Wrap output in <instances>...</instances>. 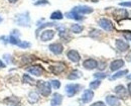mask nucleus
Instances as JSON below:
<instances>
[{"instance_id":"obj_24","label":"nucleus","mask_w":131,"mask_h":106,"mask_svg":"<svg viewBox=\"0 0 131 106\" xmlns=\"http://www.w3.org/2000/svg\"><path fill=\"white\" fill-rule=\"evenodd\" d=\"M63 18H64L63 13H62L61 11H59V10L52 12L51 15H50V19H52V20H61V19H63Z\"/></svg>"},{"instance_id":"obj_38","label":"nucleus","mask_w":131,"mask_h":106,"mask_svg":"<svg viewBox=\"0 0 131 106\" xmlns=\"http://www.w3.org/2000/svg\"><path fill=\"white\" fill-rule=\"evenodd\" d=\"M0 68H5V64L0 60Z\"/></svg>"},{"instance_id":"obj_1","label":"nucleus","mask_w":131,"mask_h":106,"mask_svg":"<svg viewBox=\"0 0 131 106\" xmlns=\"http://www.w3.org/2000/svg\"><path fill=\"white\" fill-rule=\"evenodd\" d=\"M36 87L38 89V92L45 96V97H48L49 95H50L51 93V85L49 82H46V81H37L36 82Z\"/></svg>"},{"instance_id":"obj_17","label":"nucleus","mask_w":131,"mask_h":106,"mask_svg":"<svg viewBox=\"0 0 131 106\" xmlns=\"http://www.w3.org/2000/svg\"><path fill=\"white\" fill-rule=\"evenodd\" d=\"M62 102H63V95L59 93H54L50 100V106H59L62 104Z\"/></svg>"},{"instance_id":"obj_11","label":"nucleus","mask_w":131,"mask_h":106,"mask_svg":"<svg viewBox=\"0 0 131 106\" xmlns=\"http://www.w3.org/2000/svg\"><path fill=\"white\" fill-rule=\"evenodd\" d=\"M67 57H68V59H69L71 62H73V63H79L80 60H81L80 54L78 53L77 51H75V50L69 51V52L67 53Z\"/></svg>"},{"instance_id":"obj_9","label":"nucleus","mask_w":131,"mask_h":106,"mask_svg":"<svg viewBox=\"0 0 131 106\" xmlns=\"http://www.w3.org/2000/svg\"><path fill=\"white\" fill-rule=\"evenodd\" d=\"M49 51L51 53H53L54 55H61L64 52V46L60 43H53L51 45H49Z\"/></svg>"},{"instance_id":"obj_30","label":"nucleus","mask_w":131,"mask_h":106,"mask_svg":"<svg viewBox=\"0 0 131 106\" xmlns=\"http://www.w3.org/2000/svg\"><path fill=\"white\" fill-rule=\"evenodd\" d=\"M106 77H107V74L106 73H96V74H94V78H97L99 80L104 79Z\"/></svg>"},{"instance_id":"obj_25","label":"nucleus","mask_w":131,"mask_h":106,"mask_svg":"<svg viewBox=\"0 0 131 106\" xmlns=\"http://www.w3.org/2000/svg\"><path fill=\"white\" fill-rule=\"evenodd\" d=\"M22 82L23 83H25V84H34L35 82H34V79L31 78L29 75H27V74H25V75H23L22 76Z\"/></svg>"},{"instance_id":"obj_4","label":"nucleus","mask_w":131,"mask_h":106,"mask_svg":"<svg viewBox=\"0 0 131 106\" xmlns=\"http://www.w3.org/2000/svg\"><path fill=\"white\" fill-rule=\"evenodd\" d=\"M98 24L101 28H103L106 31H112L114 29V26H113L112 21L110 19H108V18H101L99 20Z\"/></svg>"},{"instance_id":"obj_33","label":"nucleus","mask_w":131,"mask_h":106,"mask_svg":"<svg viewBox=\"0 0 131 106\" xmlns=\"http://www.w3.org/2000/svg\"><path fill=\"white\" fill-rule=\"evenodd\" d=\"M90 106H106V104H105L103 101H97V102L93 103L92 105H90Z\"/></svg>"},{"instance_id":"obj_21","label":"nucleus","mask_w":131,"mask_h":106,"mask_svg":"<svg viewBox=\"0 0 131 106\" xmlns=\"http://www.w3.org/2000/svg\"><path fill=\"white\" fill-rule=\"evenodd\" d=\"M70 30H71L72 33H74V34H81L83 30H84V26L81 25V24L75 23V24H72V25H71Z\"/></svg>"},{"instance_id":"obj_13","label":"nucleus","mask_w":131,"mask_h":106,"mask_svg":"<svg viewBox=\"0 0 131 106\" xmlns=\"http://www.w3.org/2000/svg\"><path fill=\"white\" fill-rule=\"evenodd\" d=\"M114 92L117 94L118 97L125 99L127 97V89H125V87L123 85H118L114 88Z\"/></svg>"},{"instance_id":"obj_20","label":"nucleus","mask_w":131,"mask_h":106,"mask_svg":"<svg viewBox=\"0 0 131 106\" xmlns=\"http://www.w3.org/2000/svg\"><path fill=\"white\" fill-rule=\"evenodd\" d=\"M82 77V72H80L79 70H74L72 71L69 75H68V79L69 80H76Z\"/></svg>"},{"instance_id":"obj_31","label":"nucleus","mask_w":131,"mask_h":106,"mask_svg":"<svg viewBox=\"0 0 131 106\" xmlns=\"http://www.w3.org/2000/svg\"><path fill=\"white\" fill-rule=\"evenodd\" d=\"M29 57H30V56H24L22 62H23L24 64H29V63H31L33 60H34V58H29Z\"/></svg>"},{"instance_id":"obj_2","label":"nucleus","mask_w":131,"mask_h":106,"mask_svg":"<svg viewBox=\"0 0 131 106\" xmlns=\"http://www.w3.org/2000/svg\"><path fill=\"white\" fill-rule=\"evenodd\" d=\"M82 89V86L79 84H68L66 86V93L69 97H73L75 96L80 90Z\"/></svg>"},{"instance_id":"obj_12","label":"nucleus","mask_w":131,"mask_h":106,"mask_svg":"<svg viewBox=\"0 0 131 106\" xmlns=\"http://www.w3.org/2000/svg\"><path fill=\"white\" fill-rule=\"evenodd\" d=\"M94 97V92L91 90V89H87L84 91L82 97H81V100H82L83 103H89Z\"/></svg>"},{"instance_id":"obj_23","label":"nucleus","mask_w":131,"mask_h":106,"mask_svg":"<svg viewBox=\"0 0 131 106\" xmlns=\"http://www.w3.org/2000/svg\"><path fill=\"white\" fill-rule=\"evenodd\" d=\"M127 73H128V70L119 71L118 73H115L114 75H112V76L110 77V81H113V80H116V79H118V78H121V77L125 76Z\"/></svg>"},{"instance_id":"obj_19","label":"nucleus","mask_w":131,"mask_h":106,"mask_svg":"<svg viewBox=\"0 0 131 106\" xmlns=\"http://www.w3.org/2000/svg\"><path fill=\"white\" fill-rule=\"evenodd\" d=\"M66 16L70 18V19H75V20H83L84 19V16H82V14H80V13L74 11V10H72L70 12H67Z\"/></svg>"},{"instance_id":"obj_3","label":"nucleus","mask_w":131,"mask_h":106,"mask_svg":"<svg viewBox=\"0 0 131 106\" xmlns=\"http://www.w3.org/2000/svg\"><path fill=\"white\" fill-rule=\"evenodd\" d=\"M16 22L18 23V25H21V26H29L30 18H29L28 12H24V13L17 15Z\"/></svg>"},{"instance_id":"obj_37","label":"nucleus","mask_w":131,"mask_h":106,"mask_svg":"<svg viewBox=\"0 0 131 106\" xmlns=\"http://www.w3.org/2000/svg\"><path fill=\"white\" fill-rule=\"evenodd\" d=\"M127 90H128V93H129V95L131 96V82L128 84V86H127Z\"/></svg>"},{"instance_id":"obj_8","label":"nucleus","mask_w":131,"mask_h":106,"mask_svg":"<svg viewBox=\"0 0 131 106\" xmlns=\"http://www.w3.org/2000/svg\"><path fill=\"white\" fill-rule=\"evenodd\" d=\"M54 30L52 29H47V30H43L40 35V40L41 41H49L51 40L53 37H54Z\"/></svg>"},{"instance_id":"obj_39","label":"nucleus","mask_w":131,"mask_h":106,"mask_svg":"<svg viewBox=\"0 0 131 106\" xmlns=\"http://www.w3.org/2000/svg\"><path fill=\"white\" fill-rule=\"evenodd\" d=\"M18 0H8V2H10V3H16Z\"/></svg>"},{"instance_id":"obj_15","label":"nucleus","mask_w":131,"mask_h":106,"mask_svg":"<svg viewBox=\"0 0 131 106\" xmlns=\"http://www.w3.org/2000/svg\"><path fill=\"white\" fill-rule=\"evenodd\" d=\"M74 11H76V12H78V13H80V14H89V13H92L93 12V8H91V7H89V6H77V7H74V9H73Z\"/></svg>"},{"instance_id":"obj_28","label":"nucleus","mask_w":131,"mask_h":106,"mask_svg":"<svg viewBox=\"0 0 131 106\" xmlns=\"http://www.w3.org/2000/svg\"><path fill=\"white\" fill-rule=\"evenodd\" d=\"M16 46L19 47L20 49H27V48H30L31 47V44L30 43H27V41H19Z\"/></svg>"},{"instance_id":"obj_26","label":"nucleus","mask_w":131,"mask_h":106,"mask_svg":"<svg viewBox=\"0 0 131 106\" xmlns=\"http://www.w3.org/2000/svg\"><path fill=\"white\" fill-rule=\"evenodd\" d=\"M5 102H10V103H11V104H13V105L18 106V104L20 103V100L17 98L16 96H12V97H9L8 99H6V100H5Z\"/></svg>"},{"instance_id":"obj_22","label":"nucleus","mask_w":131,"mask_h":106,"mask_svg":"<svg viewBox=\"0 0 131 106\" xmlns=\"http://www.w3.org/2000/svg\"><path fill=\"white\" fill-rule=\"evenodd\" d=\"M127 15H128V12L125 9H119V10H116L114 12V16L116 18H119V19L126 18Z\"/></svg>"},{"instance_id":"obj_35","label":"nucleus","mask_w":131,"mask_h":106,"mask_svg":"<svg viewBox=\"0 0 131 106\" xmlns=\"http://www.w3.org/2000/svg\"><path fill=\"white\" fill-rule=\"evenodd\" d=\"M97 68H99L100 70H104L106 68V65H105V63H100V64H98V67Z\"/></svg>"},{"instance_id":"obj_7","label":"nucleus","mask_w":131,"mask_h":106,"mask_svg":"<svg viewBox=\"0 0 131 106\" xmlns=\"http://www.w3.org/2000/svg\"><path fill=\"white\" fill-rule=\"evenodd\" d=\"M115 45H116V48L119 52H127L129 50V44L126 43L125 40H122V39H116L115 40Z\"/></svg>"},{"instance_id":"obj_29","label":"nucleus","mask_w":131,"mask_h":106,"mask_svg":"<svg viewBox=\"0 0 131 106\" xmlns=\"http://www.w3.org/2000/svg\"><path fill=\"white\" fill-rule=\"evenodd\" d=\"M50 85L53 87V89H60L61 87V82L58 80H51L50 81Z\"/></svg>"},{"instance_id":"obj_6","label":"nucleus","mask_w":131,"mask_h":106,"mask_svg":"<svg viewBox=\"0 0 131 106\" xmlns=\"http://www.w3.org/2000/svg\"><path fill=\"white\" fill-rule=\"evenodd\" d=\"M26 71L28 73H30L31 75H34V76H41L43 73H45V69L42 66L40 65H33V66H30L28 68H26Z\"/></svg>"},{"instance_id":"obj_40","label":"nucleus","mask_w":131,"mask_h":106,"mask_svg":"<svg viewBox=\"0 0 131 106\" xmlns=\"http://www.w3.org/2000/svg\"><path fill=\"white\" fill-rule=\"evenodd\" d=\"M127 79H128V80H131V74H130V75H128V76H127Z\"/></svg>"},{"instance_id":"obj_10","label":"nucleus","mask_w":131,"mask_h":106,"mask_svg":"<svg viewBox=\"0 0 131 106\" xmlns=\"http://www.w3.org/2000/svg\"><path fill=\"white\" fill-rule=\"evenodd\" d=\"M83 67L87 70H94L98 67V62L95 59H87L83 63Z\"/></svg>"},{"instance_id":"obj_16","label":"nucleus","mask_w":131,"mask_h":106,"mask_svg":"<svg viewBox=\"0 0 131 106\" xmlns=\"http://www.w3.org/2000/svg\"><path fill=\"white\" fill-rule=\"evenodd\" d=\"M106 102L109 106H120V100L114 95H108L106 97Z\"/></svg>"},{"instance_id":"obj_36","label":"nucleus","mask_w":131,"mask_h":106,"mask_svg":"<svg viewBox=\"0 0 131 106\" xmlns=\"http://www.w3.org/2000/svg\"><path fill=\"white\" fill-rule=\"evenodd\" d=\"M123 35H124V37H125L126 39L131 40V33H130V31H129L128 34H125V33H124V34H123Z\"/></svg>"},{"instance_id":"obj_27","label":"nucleus","mask_w":131,"mask_h":106,"mask_svg":"<svg viewBox=\"0 0 131 106\" xmlns=\"http://www.w3.org/2000/svg\"><path fill=\"white\" fill-rule=\"evenodd\" d=\"M100 85H101V80L97 79V80H95V81H92V82L90 83L89 86H90V89H92V90H96Z\"/></svg>"},{"instance_id":"obj_34","label":"nucleus","mask_w":131,"mask_h":106,"mask_svg":"<svg viewBox=\"0 0 131 106\" xmlns=\"http://www.w3.org/2000/svg\"><path fill=\"white\" fill-rule=\"evenodd\" d=\"M119 5L123 7H131V2H121L119 3Z\"/></svg>"},{"instance_id":"obj_32","label":"nucleus","mask_w":131,"mask_h":106,"mask_svg":"<svg viewBox=\"0 0 131 106\" xmlns=\"http://www.w3.org/2000/svg\"><path fill=\"white\" fill-rule=\"evenodd\" d=\"M42 4H49L48 0H38L36 2H34V5H42Z\"/></svg>"},{"instance_id":"obj_5","label":"nucleus","mask_w":131,"mask_h":106,"mask_svg":"<svg viewBox=\"0 0 131 106\" xmlns=\"http://www.w3.org/2000/svg\"><path fill=\"white\" fill-rule=\"evenodd\" d=\"M66 69H67V66L64 63H57L49 66V71L54 75H60L61 73L66 71Z\"/></svg>"},{"instance_id":"obj_14","label":"nucleus","mask_w":131,"mask_h":106,"mask_svg":"<svg viewBox=\"0 0 131 106\" xmlns=\"http://www.w3.org/2000/svg\"><path fill=\"white\" fill-rule=\"evenodd\" d=\"M124 61L123 60H121V59H119V60H115L113 62H111V64H110V71L111 72H115V71L119 70V69H121L123 66H124Z\"/></svg>"},{"instance_id":"obj_18","label":"nucleus","mask_w":131,"mask_h":106,"mask_svg":"<svg viewBox=\"0 0 131 106\" xmlns=\"http://www.w3.org/2000/svg\"><path fill=\"white\" fill-rule=\"evenodd\" d=\"M27 99H28V102L30 104H34V103H36L39 100V95H38L37 92L31 91V92H29V94L27 96Z\"/></svg>"}]
</instances>
